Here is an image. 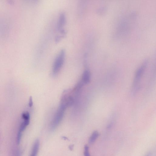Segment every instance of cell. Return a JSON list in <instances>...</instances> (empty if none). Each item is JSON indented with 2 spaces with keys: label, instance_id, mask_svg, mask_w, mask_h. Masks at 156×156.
I'll list each match as a JSON object with an SVG mask.
<instances>
[{
  "label": "cell",
  "instance_id": "1",
  "mask_svg": "<svg viewBox=\"0 0 156 156\" xmlns=\"http://www.w3.org/2000/svg\"><path fill=\"white\" fill-rule=\"evenodd\" d=\"M147 60L145 61L137 70L133 80V88L134 90H137L140 83L141 79L147 65Z\"/></svg>",
  "mask_w": 156,
  "mask_h": 156
},
{
  "label": "cell",
  "instance_id": "2",
  "mask_svg": "<svg viewBox=\"0 0 156 156\" xmlns=\"http://www.w3.org/2000/svg\"><path fill=\"white\" fill-rule=\"evenodd\" d=\"M65 55L64 50H62L56 57L54 62L52 73L54 76L58 74L62 68L64 62Z\"/></svg>",
  "mask_w": 156,
  "mask_h": 156
},
{
  "label": "cell",
  "instance_id": "3",
  "mask_svg": "<svg viewBox=\"0 0 156 156\" xmlns=\"http://www.w3.org/2000/svg\"><path fill=\"white\" fill-rule=\"evenodd\" d=\"M67 107V106L66 105L61 102L53 119L52 124V128H54L62 120L64 112Z\"/></svg>",
  "mask_w": 156,
  "mask_h": 156
},
{
  "label": "cell",
  "instance_id": "4",
  "mask_svg": "<svg viewBox=\"0 0 156 156\" xmlns=\"http://www.w3.org/2000/svg\"><path fill=\"white\" fill-rule=\"evenodd\" d=\"M66 22V16L65 13L62 12L60 13L58 16L57 23V29L60 32L61 35L63 36L66 34V31L64 29V27Z\"/></svg>",
  "mask_w": 156,
  "mask_h": 156
},
{
  "label": "cell",
  "instance_id": "5",
  "mask_svg": "<svg viewBox=\"0 0 156 156\" xmlns=\"http://www.w3.org/2000/svg\"><path fill=\"white\" fill-rule=\"evenodd\" d=\"M89 0H78L77 10L78 14L82 15L87 7Z\"/></svg>",
  "mask_w": 156,
  "mask_h": 156
},
{
  "label": "cell",
  "instance_id": "6",
  "mask_svg": "<svg viewBox=\"0 0 156 156\" xmlns=\"http://www.w3.org/2000/svg\"><path fill=\"white\" fill-rule=\"evenodd\" d=\"M90 71L86 69L83 72L81 81L84 85L88 84L90 81Z\"/></svg>",
  "mask_w": 156,
  "mask_h": 156
},
{
  "label": "cell",
  "instance_id": "7",
  "mask_svg": "<svg viewBox=\"0 0 156 156\" xmlns=\"http://www.w3.org/2000/svg\"><path fill=\"white\" fill-rule=\"evenodd\" d=\"M40 145V141L38 139L36 140L32 148L31 156H36L38 152Z\"/></svg>",
  "mask_w": 156,
  "mask_h": 156
},
{
  "label": "cell",
  "instance_id": "8",
  "mask_svg": "<svg viewBox=\"0 0 156 156\" xmlns=\"http://www.w3.org/2000/svg\"><path fill=\"white\" fill-rule=\"evenodd\" d=\"M99 135V133L97 131L93 132L89 138L88 142L90 144H92L96 141Z\"/></svg>",
  "mask_w": 156,
  "mask_h": 156
},
{
  "label": "cell",
  "instance_id": "9",
  "mask_svg": "<svg viewBox=\"0 0 156 156\" xmlns=\"http://www.w3.org/2000/svg\"><path fill=\"white\" fill-rule=\"evenodd\" d=\"M24 121L21 123L19 130L21 132L23 131L26 127L29 124L30 120H24Z\"/></svg>",
  "mask_w": 156,
  "mask_h": 156
},
{
  "label": "cell",
  "instance_id": "10",
  "mask_svg": "<svg viewBox=\"0 0 156 156\" xmlns=\"http://www.w3.org/2000/svg\"><path fill=\"white\" fill-rule=\"evenodd\" d=\"M106 10V8L105 7L100 8L97 11V13L99 15L104 14Z\"/></svg>",
  "mask_w": 156,
  "mask_h": 156
},
{
  "label": "cell",
  "instance_id": "11",
  "mask_svg": "<svg viewBox=\"0 0 156 156\" xmlns=\"http://www.w3.org/2000/svg\"><path fill=\"white\" fill-rule=\"evenodd\" d=\"M22 117L24 120H30V115L29 113L27 112L23 113L22 115Z\"/></svg>",
  "mask_w": 156,
  "mask_h": 156
},
{
  "label": "cell",
  "instance_id": "12",
  "mask_svg": "<svg viewBox=\"0 0 156 156\" xmlns=\"http://www.w3.org/2000/svg\"><path fill=\"white\" fill-rule=\"evenodd\" d=\"M84 155L85 156H89L90 155L89 147L87 145H85L84 147Z\"/></svg>",
  "mask_w": 156,
  "mask_h": 156
},
{
  "label": "cell",
  "instance_id": "13",
  "mask_svg": "<svg viewBox=\"0 0 156 156\" xmlns=\"http://www.w3.org/2000/svg\"><path fill=\"white\" fill-rule=\"evenodd\" d=\"M22 136V132L19 130L17 137V143L19 144L20 142Z\"/></svg>",
  "mask_w": 156,
  "mask_h": 156
},
{
  "label": "cell",
  "instance_id": "14",
  "mask_svg": "<svg viewBox=\"0 0 156 156\" xmlns=\"http://www.w3.org/2000/svg\"><path fill=\"white\" fill-rule=\"evenodd\" d=\"M33 105V102L32 98L31 96H30L29 98V100L28 103L29 106V107H31Z\"/></svg>",
  "mask_w": 156,
  "mask_h": 156
},
{
  "label": "cell",
  "instance_id": "15",
  "mask_svg": "<svg viewBox=\"0 0 156 156\" xmlns=\"http://www.w3.org/2000/svg\"><path fill=\"white\" fill-rule=\"evenodd\" d=\"M8 2L10 4L12 5L13 4L14 1L13 0H8Z\"/></svg>",
  "mask_w": 156,
  "mask_h": 156
},
{
  "label": "cell",
  "instance_id": "16",
  "mask_svg": "<svg viewBox=\"0 0 156 156\" xmlns=\"http://www.w3.org/2000/svg\"><path fill=\"white\" fill-rule=\"evenodd\" d=\"M73 145H70L69 146V150L72 151L73 148Z\"/></svg>",
  "mask_w": 156,
  "mask_h": 156
},
{
  "label": "cell",
  "instance_id": "17",
  "mask_svg": "<svg viewBox=\"0 0 156 156\" xmlns=\"http://www.w3.org/2000/svg\"><path fill=\"white\" fill-rule=\"evenodd\" d=\"M63 139H65V140H67V139H68L66 137H65V136L63 137Z\"/></svg>",
  "mask_w": 156,
  "mask_h": 156
},
{
  "label": "cell",
  "instance_id": "18",
  "mask_svg": "<svg viewBox=\"0 0 156 156\" xmlns=\"http://www.w3.org/2000/svg\"><path fill=\"white\" fill-rule=\"evenodd\" d=\"M34 2H36L38 0H33Z\"/></svg>",
  "mask_w": 156,
  "mask_h": 156
}]
</instances>
